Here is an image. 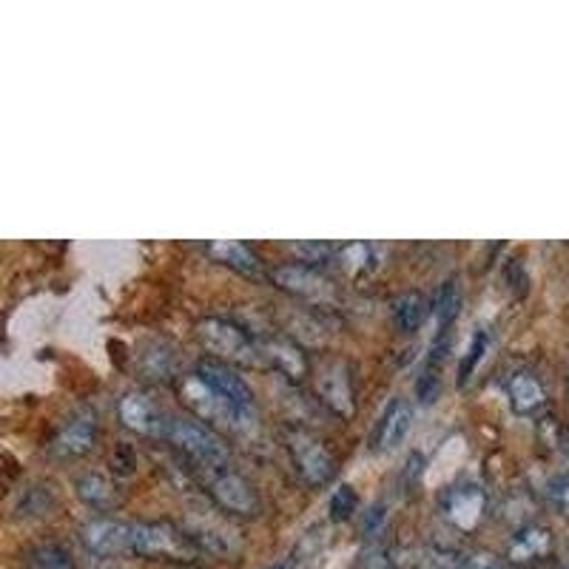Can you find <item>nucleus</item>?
Here are the masks:
<instances>
[{
    "mask_svg": "<svg viewBox=\"0 0 569 569\" xmlns=\"http://www.w3.org/2000/svg\"><path fill=\"white\" fill-rule=\"evenodd\" d=\"M362 567L365 569H393V558H390V552L385 550L382 543H373V547H368V552L362 556Z\"/></svg>",
    "mask_w": 569,
    "mask_h": 569,
    "instance_id": "nucleus-31",
    "label": "nucleus"
},
{
    "mask_svg": "<svg viewBox=\"0 0 569 569\" xmlns=\"http://www.w3.org/2000/svg\"><path fill=\"white\" fill-rule=\"evenodd\" d=\"M271 569H282V567H271Z\"/></svg>",
    "mask_w": 569,
    "mask_h": 569,
    "instance_id": "nucleus-36",
    "label": "nucleus"
},
{
    "mask_svg": "<svg viewBox=\"0 0 569 569\" xmlns=\"http://www.w3.org/2000/svg\"><path fill=\"white\" fill-rule=\"evenodd\" d=\"M180 569H194V567H180Z\"/></svg>",
    "mask_w": 569,
    "mask_h": 569,
    "instance_id": "nucleus-34",
    "label": "nucleus"
},
{
    "mask_svg": "<svg viewBox=\"0 0 569 569\" xmlns=\"http://www.w3.org/2000/svg\"><path fill=\"white\" fill-rule=\"evenodd\" d=\"M317 393L322 405L342 419L353 416V388H350L348 365L345 362H325L317 376Z\"/></svg>",
    "mask_w": 569,
    "mask_h": 569,
    "instance_id": "nucleus-13",
    "label": "nucleus"
},
{
    "mask_svg": "<svg viewBox=\"0 0 569 569\" xmlns=\"http://www.w3.org/2000/svg\"><path fill=\"white\" fill-rule=\"evenodd\" d=\"M27 563L32 569H78L71 552L60 543H38L27 552Z\"/></svg>",
    "mask_w": 569,
    "mask_h": 569,
    "instance_id": "nucleus-22",
    "label": "nucleus"
},
{
    "mask_svg": "<svg viewBox=\"0 0 569 569\" xmlns=\"http://www.w3.org/2000/svg\"><path fill=\"white\" fill-rule=\"evenodd\" d=\"M543 501L550 505L552 512L569 518V472L552 476V479L543 485Z\"/></svg>",
    "mask_w": 569,
    "mask_h": 569,
    "instance_id": "nucleus-25",
    "label": "nucleus"
},
{
    "mask_svg": "<svg viewBox=\"0 0 569 569\" xmlns=\"http://www.w3.org/2000/svg\"><path fill=\"white\" fill-rule=\"evenodd\" d=\"M461 308V284L459 277H447L445 282L439 284V291L433 297V317L439 322V328H450L459 317Z\"/></svg>",
    "mask_w": 569,
    "mask_h": 569,
    "instance_id": "nucleus-20",
    "label": "nucleus"
},
{
    "mask_svg": "<svg viewBox=\"0 0 569 569\" xmlns=\"http://www.w3.org/2000/svg\"><path fill=\"white\" fill-rule=\"evenodd\" d=\"M410 425H413V410L405 399H393L388 405V410L382 413L379 425H376L373 433V450L376 453H390L401 441L408 439Z\"/></svg>",
    "mask_w": 569,
    "mask_h": 569,
    "instance_id": "nucleus-14",
    "label": "nucleus"
},
{
    "mask_svg": "<svg viewBox=\"0 0 569 569\" xmlns=\"http://www.w3.org/2000/svg\"><path fill=\"white\" fill-rule=\"evenodd\" d=\"M49 507H52V490L49 487H32L27 498L20 501L18 516H43Z\"/></svg>",
    "mask_w": 569,
    "mask_h": 569,
    "instance_id": "nucleus-27",
    "label": "nucleus"
},
{
    "mask_svg": "<svg viewBox=\"0 0 569 569\" xmlns=\"http://www.w3.org/2000/svg\"><path fill=\"white\" fill-rule=\"evenodd\" d=\"M293 253L299 257V262H305V266H317V262H328L330 257H333V248L325 246V242H297V246H291Z\"/></svg>",
    "mask_w": 569,
    "mask_h": 569,
    "instance_id": "nucleus-29",
    "label": "nucleus"
},
{
    "mask_svg": "<svg viewBox=\"0 0 569 569\" xmlns=\"http://www.w3.org/2000/svg\"><path fill=\"white\" fill-rule=\"evenodd\" d=\"M427 317V299L421 297L419 291H408L401 293L399 299L393 302V319L399 325V330L405 333H413V330L421 328Z\"/></svg>",
    "mask_w": 569,
    "mask_h": 569,
    "instance_id": "nucleus-21",
    "label": "nucleus"
},
{
    "mask_svg": "<svg viewBox=\"0 0 569 569\" xmlns=\"http://www.w3.org/2000/svg\"><path fill=\"white\" fill-rule=\"evenodd\" d=\"M271 279L277 288H282L291 297L305 299V302L328 305L337 299V284L328 273L319 271V266H305V262H288L271 271Z\"/></svg>",
    "mask_w": 569,
    "mask_h": 569,
    "instance_id": "nucleus-6",
    "label": "nucleus"
},
{
    "mask_svg": "<svg viewBox=\"0 0 569 569\" xmlns=\"http://www.w3.org/2000/svg\"><path fill=\"white\" fill-rule=\"evenodd\" d=\"M180 399H182V405L191 410V413L200 416V421H222V425H231V427H237V430L248 427L246 421L237 416V410H233L231 405H228V401L211 388V385L202 382L197 373H191L182 379Z\"/></svg>",
    "mask_w": 569,
    "mask_h": 569,
    "instance_id": "nucleus-7",
    "label": "nucleus"
},
{
    "mask_svg": "<svg viewBox=\"0 0 569 569\" xmlns=\"http://www.w3.org/2000/svg\"><path fill=\"white\" fill-rule=\"evenodd\" d=\"M356 507H359V496H356L353 487L342 485L337 492H333V496H330L328 510H330V518H333V521H348V518L356 512Z\"/></svg>",
    "mask_w": 569,
    "mask_h": 569,
    "instance_id": "nucleus-26",
    "label": "nucleus"
},
{
    "mask_svg": "<svg viewBox=\"0 0 569 569\" xmlns=\"http://www.w3.org/2000/svg\"><path fill=\"white\" fill-rule=\"evenodd\" d=\"M162 436L182 450L191 461L208 470H220L228 461V447L220 436L213 433L211 427L200 419H188V416H171L162 427Z\"/></svg>",
    "mask_w": 569,
    "mask_h": 569,
    "instance_id": "nucleus-3",
    "label": "nucleus"
},
{
    "mask_svg": "<svg viewBox=\"0 0 569 569\" xmlns=\"http://www.w3.org/2000/svg\"><path fill=\"white\" fill-rule=\"evenodd\" d=\"M80 543L98 558H117L131 552V525L117 518H91L80 527Z\"/></svg>",
    "mask_w": 569,
    "mask_h": 569,
    "instance_id": "nucleus-9",
    "label": "nucleus"
},
{
    "mask_svg": "<svg viewBox=\"0 0 569 569\" xmlns=\"http://www.w3.org/2000/svg\"><path fill=\"white\" fill-rule=\"evenodd\" d=\"M459 569H501V561L490 550H467L461 552Z\"/></svg>",
    "mask_w": 569,
    "mask_h": 569,
    "instance_id": "nucleus-30",
    "label": "nucleus"
},
{
    "mask_svg": "<svg viewBox=\"0 0 569 569\" xmlns=\"http://www.w3.org/2000/svg\"><path fill=\"white\" fill-rule=\"evenodd\" d=\"M206 251L213 262L233 268V271L246 273V277H257V273L262 271V262H259V257L246 246V242L217 240V242H208Z\"/></svg>",
    "mask_w": 569,
    "mask_h": 569,
    "instance_id": "nucleus-17",
    "label": "nucleus"
},
{
    "mask_svg": "<svg viewBox=\"0 0 569 569\" xmlns=\"http://www.w3.org/2000/svg\"><path fill=\"white\" fill-rule=\"evenodd\" d=\"M441 365H427L425 373L419 376V385H416V396H419L425 405H430V401H436V396H439L441 390Z\"/></svg>",
    "mask_w": 569,
    "mask_h": 569,
    "instance_id": "nucleus-28",
    "label": "nucleus"
},
{
    "mask_svg": "<svg viewBox=\"0 0 569 569\" xmlns=\"http://www.w3.org/2000/svg\"><path fill=\"white\" fill-rule=\"evenodd\" d=\"M552 532L543 525H521L507 541L505 558L512 567H532L541 563L543 558H550L552 552Z\"/></svg>",
    "mask_w": 569,
    "mask_h": 569,
    "instance_id": "nucleus-12",
    "label": "nucleus"
},
{
    "mask_svg": "<svg viewBox=\"0 0 569 569\" xmlns=\"http://www.w3.org/2000/svg\"><path fill=\"white\" fill-rule=\"evenodd\" d=\"M208 496L217 501L222 512H231V516H257L259 507H262L251 481L231 470L213 472L211 481H208Z\"/></svg>",
    "mask_w": 569,
    "mask_h": 569,
    "instance_id": "nucleus-8",
    "label": "nucleus"
},
{
    "mask_svg": "<svg viewBox=\"0 0 569 569\" xmlns=\"http://www.w3.org/2000/svg\"><path fill=\"white\" fill-rule=\"evenodd\" d=\"M507 396H510V405L518 416H532L547 405V393L532 373L512 376L507 382Z\"/></svg>",
    "mask_w": 569,
    "mask_h": 569,
    "instance_id": "nucleus-19",
    "label": "nucleus"
},
{
    "mask_svg": "<svg viewBox=\"0 0 569 569\" xmlns=\"http://www.w3.org/2000/svg\"><path fill=\"white\" fill-rule=\"evenodd\" d=\"M445 569H456V567H445Z\"/></svg>",
    "mask_w": 569,
    "mask_h": 569,
    "instance_id": "nucleus-35",
    "label": "nucleus"
},
{
    "mask_svg": "<svg viewBox=\"0 0 569 569\" xmlns=\"http://www.w3.org/2000/svg\"><path fill=\"white\" fill-rule=\"evenodd\" d=\"M441 512L456 530L472 532L487 512V492L479 485H459L441 498Z\"/></svg>",
    "mask_w": 569,
    "mask_h": 569,
    "instance_id": "nucleus-11",
    "label": "nucleus"
},
{
    "mask_svg": "<svg viewBox=\"0 0 569 569\" xmlns=\"http://www.w3.org/2000/svg\"><path fill=\"white\" fill-rule=\"evenodd\" d=\"M194 373L200 376L202 382L211 385V388L237 410V416H240L246 425H253V419H257V401H253V393L246 385V379H242L231 365L220 362V359H200Z\"/></svg>",
    "mask_w": 569,
    "mask_h": 569,
    "instance_id": "nucleus-5",
    "label": "nucleus"
},
{
    "mask_svg": "<svg viewBox=\"0 0 569 569\" xmlns=\"http://www.w3.org/2000/svg\"><path fill=\"white\" fill-rule=\"evenodd\" d=\"M259 350H262V359H268V362L277 370H282L284 376H291V379L308 376V359H305L299 345L291 342V339H262V342H259Z\"/></svg>",
    "mask_w": 569,
    "mask_h": 569,
    "instance_id": "nucleus-16",
    "label": "nucleus"
},
{
    "mask_svg": "<svg viewBox=\"0 0 569 569\" xmlns=\"http://www.w3.org/2000/svg\"><path fill=\"white\" fill-rule=\"evenodd\" d=\"M382 525H385L382 505H373V507H370V512H368V521L362 525V532L368 538H376V536H379V530H382Z\"/></svg>",
    "mask_w": 569,
    "mask_h": 569,
    "instance_id": "nucleus-32",
    "label": "nucleus"
},
{
    "mask_svg": "<svg viewBox=\"0 0 569 569\" xmlns=\"http://www.w3.org/2000/svg\"><path fill=\"white\" fill-rule=\"evenodd\" d=\"M197 339L211 353V359H220V362L246 365V368L262 362V350H259L257 339H251V333L231 319H202V322H197Z\"/></svg>",
    "mask_w": 569,
    "mask_h": 569,
    "instance_id": "nucleus-2",
    "label": "nucleus"
},
{
    "mask_svg": "<svg viewBox=\"0 0 569 569\" xmlns=\"http://www.w3.org/2000/svg\"><path fill=\"white\" fill-rule=\"evenodd\" d=\"M487 342H490V337H487L485 328H479L470 337V345H467L465 359H461V368H459V382L461 385H467V379L472 376V370L481 365V359H485V353H487Z\"/></svg>",
    "mask_w": 569,
    "mask_h": 569,
    "instance_id": "nucleus-24",
    "label": "nucleus"
},
{
    "mask_svg": "<svg viewBox=\"0 0 569 569\" xmlns=\"http://www.w3.org/2000/svg\"><path fill=\"white\" fill-rule=\"evenodd\" d=\"M94 441H98V416L94 410H80L60 425L49 445V453L58 459H80V456L91 453Z\"/></svg>",
    "mask_w": 569,
    "mask_h": 569,
    "instance_id": "nucleus-10",
    "label": "nucleus"
},
{
    "mask_svg": "<svg viewBox=\"0 0 569 569\" xmlns=\"http://www.w3.org/2000/svg\"><path fill=\"white\" fill-rule=\"evenodd\" d=\"M74 492L91 510H111L120 501V492L111 479H106L103 472H83L78 481H74Z\"/></svg>",
    "mask_w": 569,
    "mask_h": 569,
    "instance_id": "nucleus-18",
    "label": "nucleus"
},
{
    "mask_svg": "<svg viewBox=\"0 0 569 569\" xmlns=\"http://www.w3.org/2000/svg\"><path fill=\"white\" fill-rule=\"evenodd\" d=\"M117 416H120L123 427H129L134 433H162V427H166L160 410L154 408V401L149 396L137 393V390H131V393L120 399Z\"/></svg>",
    "mask_w": 569,
    "mask_h": 569,
    "instance_id": "nucleus-15",
    "label": "nucleus"
},
{
    "mask_svg": "<svg viewBox=\"0 0 569 569\" xmlns=\"http://www.w3.org/2000/svg\"><path fill=\"white\" fill-rule=\"evenodd\" d=\"M284 447L291 453L293 470L308 487H325L337 476V461L328 453V447L311 436L302 427H288L284 430Z\"/></svg>",
    "mask_w": 569,
    "mask_h": 569,
    "instance_id": "nucleus-4",
    "label": "nucleus"
},
{
    "mask_svg": "<svg viewBox=\"0 0 569 569\" xmlns=\"http://www.w3.org/2000/svg\"><path fill=\"white\" fill-rule=\"evenodd\" d=\"M337 259L350 277H362L373 266V248L368 242H345L342 248H337Z\"/></svg>",
    "mask_w": 569,
    "mask_h": 569,
    "instance_id": "nucleus-23",
    "label": "nucleus"
},
{
    "mask_svg": "<svg viewBox=\"0 0 569 569\" xmlns=\"http://www.w3.org/2000/svg\"><path fill=\"white\" fill-rule=\"evenodd\" d=\"M518 271H521V262H518V259H512V266L507 268V279H510V284L516 288L518 297H521V293H527V273L525 277H518Z\"/></svg>",
    "mask_w": 569,
    "mask_h": 569,
    "instance_id": "nucleus-33",
    "label": "nucleus"
},
{
    "mask_svg": "<svg viewBox=\"0 0 569 569\" xmlns=\"http://www.w3.org/2000/svg\"><path fill=\"white\" fill-rule=\"evenodd\" d=\"M131 552L151 561H171L180 567H191L200 547L194 538L169 521H137L131 525Z\"/></svg>",
    "mask_w": 569,
    "mask_h": 569,
    "instance_id": "nucleus-1",
    "label": "nucleus"
}]
</instances>
